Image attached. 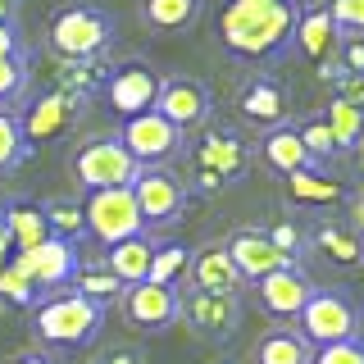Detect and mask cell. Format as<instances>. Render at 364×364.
<instances>
[{
  "instance_id": "43",
  "label": "cell",
  "mask_w": 364,
  "mask_h": 364,
  "mask_svg": "<svg viewBox=\"0 0 364 364\" xmlns=\"http://www.w3.org/2000/svg\"><path fill=\"white\" fill-rule=\"evenodd\" d=\"M0 23H14V0H0Z\"/></svg>"
},
{
  "instance_id": "16",
  "label": "cell",
  "mask_w": 364,
  "mask_h": 364,
  "mask_svg": "<svg viewBox=\"0 0 364 364\" xmlns=\"http://www.w3.org/2000/svg\"><path fill=\"white\" fill-rule=\"evenodd\" d=\"M182 310H187L191 328H200V333H210V337H223L242 323V301H237V296H219V291H191L187 301H182Z\"/></svg>"
},
{
  "instance_id": "27",
  "label": "cell",
  "mask_w": 364,
  "mask_h": 364,
  "mask_svg": "<svg viewBox=\"0 0 364 364\" xmlns=\"http://www.w3.org/2000/svg\"><path fill=\"white\" fill-rule=\"evenodd\" d=\"M191 269V250L182 242H155V255H151V273L146 282H164V287H178Z\"/></svg>"
},
{
  "instance_id": "14",
  "label": "cell",
  "mask_w": 364,
  "mask_h": 364,
  "mask_svg": "<svg viewBox=\"0 0 364 364\" xmlns=\"http://www.w3.org/2000/svg\"><path fill=\"white\" fill-rule=\"evenodd\" d=\"M255 287H259V305H264L273 318H296V314H301V305L314 296L310 273L296 269V264L273 269L269 278H259V282H255Z\"/></svg>"
},
{
  "instance_id": "3",
  "label": "cell",
  "mask_w": 364,
  "mask_h": 364,
  "mask_svg": "<svg viewBox=\"0 0 364 364\" xmlns=\"http://www.w3.org/2000/svg\"><path fill=\"white\" fill-rule=\"evenodd\" d=\"M100 323H105V305L87 301V296H77V291L46 296L37 305V314H32L37 337L55 341V346H87V341L100 333Z\"/></svg>"
},
{
  "instance_id": "46",
  "label": "cell",
  "mask_w": 364,
  "mask_h": 364,
  "mask_svg": "<svg viewBox=\"0 0 364 364\" xmlns=\"http://www.w3.org/2000/svg\"><path fill=\"white\" fill-rule=\"evenodd\" d=\"M355 214H360V223H364V196H360V205H355Z\"/></svg>"
},
{
  "instance_id": "38",
  "label": "cell",
  "mask_w": 364,
  "mask_h": 364,
  "mask_svg": "<svg viewBox=\"0 0 364 364\" xmlns=\"http://www.w3.org/2000/svg\"><path fill=\"white\" fill-rule=\"evenodd\" d=\"M264 237H269V242H273V246H278L282 255H287L291 264H296V255H301V246H305V242H301V232H296V223H278V228H269Z\"/></svg>"
},
{
  "instance_id": "4",
  "label": "cell",
  "mask_w": 364,
  "mask_h": 364,
  "mask_svg": "<svg viewBox=\"0 0 364 364\" xmlns=\"http://www.w3.org/2000/svg\"><path fill=\"white\" fill-rule=\"evenodd\" d=\"M114 37V23L105 9L96 5H64L60 14L50 18V32H46V41H50V50L60 55V60H100V50L109 46Z\"/></svg>"
},
{
  "instance_id": "44",
  "label": "cell",
  "mask_w": 364,
  "mask_h": 364,
  "mask_svg": "<svg viewBox=\"0 0 364 364\" xmlns=\"http://www.w3.org/2000/svg\"><path fill=\"white\" fill-rule=\"evenodd\" d=\"M14 364H60V360H46V355H23V360H14Z\"/></svg>"
},
{
  "instance_id": "26",
  "label": "cell",
  "mask_w": 364,
  "mask_h": 364,
  "mask_svg": "<svg viewBox=\"0 0 364 364\" xmlns=\"http://www.w3.org/2000/svg\"><path fill=\"white\" fill-rule=\"evenodd\" d=\"M287 187H291V196L305 200V205H333V200L341 196V182L328 178L323 168H314V164H305V168H296V173H287Z\"/></svg>"
},
{
  "instance_id": "39",
  "label": "cell",
  "mask_w": 364,
  "mask_h": 364,
  "mask_svg": "<svg viewBox=\"0 0 364 364\" xmlns=\"http://www.w3.org/2000/svg\"><path fill=\"white\" fill-rule=\"evenodd\" d=\"M341 73H346V77H364V41H346V46H341Z\"/></svg>"
},
{
  "instance_id": "20",
  "label": "cell",
  "mask_w": 364,
  "mask_h": 364,
  "mask_svg": "<svg viewBox=\"0 0 364 364\" xmlns=\"http://www.w3.org/2000/svg\"><path fill=\"white\" fill-rule=\"evenodd\" d=\"M196 155H200V168H205L210 178H219V182L237 178V173L246 168V146L237 141L232 132H210V136L200 141Z\"/></svg>"
},
{
  "instance_id": "32",
  "label": "cell",
  "mask_w": 364,
  "mask_h": 364,
  "mask_svg": "<svg viewBox=\"0 0 364 364\" xmlns=\"http://www.w3.org/2000/svg\"><path fill=\"white\" fill-rule=\"evenodd\" d=\"M296 136H301V146H305V155H310V164H318V159H333V151H337V141H333V132H328L323 114H318V119H305L301 128H296Z\"/></svg>"
},
{
  "instance_id": "36",
  "label": "cell",
  "mask_w": 364,
  "mask_h": 364,
  "mask_svg": "<svg viewBox=\"0 0 364 364\" xmlns=\"http://www.w3.org/2000/svg\"><path fill=\"white\" fill-rule=\"evenodd\" d=\"M328 18L337 23V32L364 37V0H333V5H328Z\"/></svg>"
},
{
  "instance_id": "17",
  "label": "cell",
  "mask_w": 364,
  "mask_h": 364,
  "mask_svg": "<svg viewBox=\"0 0 364 364\" xmlns=\"http://www.w3.org/2000/svg\"><path fill=\"white\" fill-rule=\"evenodd\" d=\"M191 291H219V296H237V287H242V273H237V264L228 259V246H205L191 255Z\"/></svg>"
},
{
  "instance_id": "12",
  "label": "cell",
  "mask_w": 364,
  "mask_h": 364,
  "mask_svg": "<svg viewBox=\"0 0 364 364\" xmlns=\"http://www.w3.org/2000/svg\"><path fill=\"white\" fill-rule=\"evenodd\" d=\"M14 269L32 282V287H41V291L64 287V282L77 273V242H64V237H46L41 246L18 250Z\"/></svg>"
},
{
  "instance_id": "2",
  "label": "cell",
  "mask_w": 364,
  "mask_h": 364,
  "mask_svg": "<svg viewBox=\"0 0 364 364\" xmlns=\"http://www.w3.org/2000/svg\"><path fill=\"white\" fill-rule=\"evenodd\" d=\"M360 305L341 287H314V296L296 314V333L310 346H337V341H360Z\"/></svg>"
},
{
  "instance_id": "6",
  "label": "cell",
  "mask_w": 364,
  "mask_h": 364,
  "mask_svg": "<svg viewBox=\"0 0 364 364\" xmlns=\"http://www.w3.org/2000/svg\"><path fill=\"white\" fill-rule=\"evenodd\" d=\"M136 159L119 146V136H100V141H87L82 151L73 155V178L82 182L87 191H105V187H128L136 178Z\"/></svg>"
},
{
  "instance_id": "13",
  "label": "cell",
  "mask_w": 364,
  "mask_h": 364,
  "mask_svg": "<svg viewBox=\"0 0 364 364\" xmlns=\"http://www.w3.org/2000/svg\"><path fill=\"white\" fill-rule=\"evenodd\" d=\"M77 109H82V96L60 91V87L46 91L41 100H32V105H28V119H18L23 141H55V136L77 119Z\"/></svg>"
},
{
  "instance_id": "45",
  "label": "cell",
  "mask_w": 364,
  "mask_h": 364,
  "mask_svg": "<svg viewBox=\"0 0 364 364\" xmlns=\"http://www.w3.org/2000/svg\"><path fill=\"white\" fill-rule=\"evenodd\" d=\"M355 151H360V159H364V132H360V141H355Z\"/></svg>"
},
{
  "instance_id": "37",
  "label": "cell",
  "mask_w": 364,
  "mask_h": 364,
  "mask_svg": "<svg viewBox=\"0 0 364 364\" xmlns=\"http://www.w3.org/2000/svg\"><path fill=\"white\" fill-rule=\"evenodd\" d=\"M310 364H364V341H337V346H318Z\"/></svg>"
},
{
  "instance_id": "28",
  "label": "cell",
  "mask_w": 364,
  "mask_h": 364,
  "mask_svg": "<svg viewBox=\"0 0 364 364\" xmlns=\"http://www.w3.org/2000/svg\"><path fill=\"white\" fill-rule=\"evenodd\" d=\"M323 123H328V132H333V141H337V151H355V141H360V132H364V105H350V100H333L323 114Z\"/></svg>"
},
{
  "instance_id": "8",
  "label": "cell",
  "mask_w": 364,
  "mask_h": 364,
  "mask_svg": "<svg viewBox=\"0 0 364 364\" xmlns=\"http://www.w3.org/2000/svg\"><path fill=\"white\" fill-rule=\"evenodd\" d=\"M132 200H136V214H141L146 228H164L173 223L182 214V205H187V191H182V182L168 173L164 164L159 168H136V178L128 182Z\"/></svg>"
},
{
  "instance_id": "47",
  "label": "cell",
  "mask_w": 364,
  "mask_h": 364,
  "mask_svg": "<svg viewBox=\"0 0 364 364\" xmlns=\"http://www.w3.org/2000/svg\"><path fill=\"white\" fill-rule=\"evenodd\" d=\"M360 259H364V237H360Z\"/></svg>"
},
{
  "instance_id": "42",
  "label": "cell",
  "mask_w": 364,
  "mask_h": 364,
  "mask_svg": "<svg viewBox=\"0 0 364 364\" xmlns=\"http://www.w3.org/2000/svg\"><path fill=\"white\" fill-rule=\"evenodd\" d=\"M9 246H14V242H9V223H5V214H0V259L9 255Z\"/></svg>"
},
{
  "instance_id": "10",
  "label": "cell",
  "mask_w": 364,
  "mask_h": 364,
  "mask_svg": "<svg viewBox=\"0 0 364 364\" xmlns=\"http://www.w3.org/2000/svg\"><path fill=\"white\" fill-rule=\"evenodd\" d=\"M123 314L141 333H164L182 314V291L164 287V282H132V287H123Z\"/></svg>"
},
{
  "instance_id": "21",
  "label": "cell",
  "mask_w": 364,
  "mask_h": 364,
  "mask_svg": "<svg viewBox=\"0 0 364 364\" xmlns=\"http://www.w3.org/2000/svg\"><path fill=\"white\" fill-rule=\"evenodd\" d=\"M259 155H264V164L273 168V173H282V178L310 164V155H305V146H301V136H296L291 123L269 128V132H264V146H259Z\"/></svg>"
},
{
  "instance_id": "1",
  "label": "cell",
  "mask_w": 364,
  "mask_h": 364,
  "mask_svg": "<svg viewBox=\"0 0 364 364\" xmlns=\"http://www.w3.org/2000/svg\"><path fill=\"white\" fill-rule=\"evenodd\" d=\"M301 0H223L219 9V41L232 60L246 64H278L291 50Z\"/></svg>"
},
{
  "instance_id": "11",
  "label": "cell",
  "mask_w": 364,
  "mask_h": 364,
  "mask_svg": "<svg viewBox=\"0 0 364 364\" xmlns=\"http://www.w3.org/2000/svg\"><path fill=\"white\" fill-rule=\"evenodd\" d=\"M155 114H159V119H168L182 136H187L191 128H200V123L210 119V91H205V82H196V77L173 73V77L159 82Z\"/></svg>"
},
{
  "instance_id": "5",
  "label": "cell",
  "mask_w": 364,
  "mask_h": 364,
  "mask_svg": "<svg viewBox=\"0 0 364 364\" xmlns=\"http://www.w3.org/2000/svg\"><path fill=\"white\" fill-rule=\"evenodd\" d=\"M82 219H87V232L96 237V242H128V237L146 232L141 214H136V200L128 187H105V191H87L82 200Z\"/></svg>"
},
{
  "instance_id": "19",
  "label": "cell",
  "mask_w": 364,
  "mask_h": 364,
  "mask_svg": "<svg viewBox=\"0 0 364 364\" xmlns=\"http://www.w3.org/2000/svg\"><path fill=\"white\" fill-rule=\"evenodd\" d=\"M237 109H242V119L259 123V128H278V123L287 119V91L278 82H250L242 96H237Z\"/></svg>"
},
{
  "instance_id": "24",
  "label": "cell",
  "mask_w": 364,
  "mask_h": 364,
  "mask_svg": "<svg viewBox=\"0 0 364 364\" xmlns=\"http://www.w3.org/2000/svg\"><path fill=\"white\" fill-rule=\"evenodd\" d=\"M5 223H9V242H14L18 250H32V246H41L46 237H50V228H46V214H41V205H5Z\"/></svg>"
},
{
  "instance_id": "7",
  "label": "cell",
  "mask_w": 364,
  "mask_h": 364,
  "mask_svg": "<svg viewBox=\"0 0 364 364\" xmlns=\"http://www.w3.org/2000/svg\"><path fill=\"white\" fill-rule=\"evenodd\" d=\"M119 146H123V151H128L141 168H159L168 155L182 151V132H178L168 119H159L155 109H146V114H132V119H123Z\"/></svg>"
},
{
  "instance_id": "40",
  "label": "cell",
  "mask_w": 364,
  "mask_h": 364,
  "mask_svg": "<svg viewBox=\"0 0 364 364\" xmlns=\"http://www.w3.org/2000/svg\"><path fill=\"white\" fill-rule=\"evenodd\" d=\"M96 364H141V350H136V346H114V350H105Z\"/></svg>"
},
{
  "instance_id": "34",
  "label": "cell",
  "mask_w": 364,
  "mask_h": 364,
  "mask_svg": "<svg viewBox=\"0 0 364 364\" xmlns=\"http://www.w3.org/2000/svg\"><path fill=\"white\" fill-rule=\"evenodd\" d=\"M314 246L318 250H333L341 264H355V259H360V237H346L341 228H318V232H314Z\"/></svg>"
},
{
  "instance_id": "18",
  "label": "cell",
  "mask_w": 364,
  "mask_h": 364,
  "mask_svg": "<svg viewBox=\"0 0 364 364\" xmlns=\"http://www.w3.org/2000/svg\"><path fill=\"white\" fill-rule=\"evenodd\" d=\"M105 269L114 273V278L123 282V287H132V282H146V273H151V255H155V242L146 232L128 237V242H114L105 246Z\"/></svg>"
},
{
  "instance_id": "15",
  "label": "cell",
  "mask_w": 364,
  "mask_h": 364,
  "mask_svg": "<svg viewBox=\"0 0 364 364\" xmlns=\"http://www.w3.org/2000/svg\"><path fill=\"white\" fill-rule=\"evenodd\" d=\"M228 259L237 264L242 282H259V278H269L273 269L291 264V259L282 255L264 232H232V242H228Z\"/></svg>"
},
{
  "instance_id": "41",
  "label": "cell",
  "mask_w": 364,
  "mask_h": 364,
  "mask_svg": "<svg viewBox=\"0 0 364 364\" xmlns=\"http://www.w3.org/2000/svg\"><path fill=\"white\" fill-rule=\"evenodd\" d=\"M5 55H18V32H14V23H0V60Z\"/></svg>"
},
{
  "instance_id": "9",
  "label": "cell",
  "mask_w": 364,
  "mask_h": 364,
  "mask_svg": "<svg viewBox=\"0 0 364 364\" xmlns=\"http://www.w3.org/2000/svg\"><path fill=\"white\" fill-rule=\"evenodd\" d=\"M159 82H164V77H159L146 60H123V64H114L109 77H105V100H109V109L119 114V119H132V114L155 109Z\"/></svg>"
},
{
  "instance_id": "29",
  "label": "cell",
  "mask_w": 364,
  "mask_h": 364,
  "mask_svg": "<svg viewBox=\"0 0 364 364\" xmlns=\"http://www.w3.org/2000/svg\"><path fill=\"white\" fill-rule=\"evenodd\" d=\"M41 214H46V228H50V237L77 242V237L87 232V219H82V205H77V200H50Z\"/></svg>"
},
{
  "instance_id": "35",
  "label": "cell",
  "mask_w": 364,
  "mask_h": 364,
  "mask_svg": "<svg viewBox=\"0 0 364 364\" xmlns=\"http://www.w3.org/2000/svg\"><path fill=\"white\" fill-rule=\"evenodd\" d=\"M0 296L14 301V305H32V301H37V287H32L14 264H0Z\"/></svg>"
},
{
  "instance_id": "22",
  "label": "cell",
  "mask_w": 364,
  "mask_h": 364,
  "mask_svg": "<svg viewBox=\"0 0 364 364\" xmlns=\"http://www.w3.org/2000/svg\"><path fill=\"white\" fill-rule=\"evenodd\" d=\"M337 23L328 18V9H301V23H296V37L291 46H301L305 60H323V55H333L337 46Z\"/></svg>"
},
{
  "instance_id": "33",
  "label": "cell",
  "mask_w": 364,
  "mask_h": 364,
  "mask_svg": "<svg viewBox=\"0 0 364 364\" xmlns=\"http://www.w3.org/2000/svg\"><path fill=\"white\" fill-rule=\"evenodd\" d=\"M23 82H28V60H23V55H5V60H0V105L18 100Z\"/></svg>"
},
{
  "instance_id": "30",
  "label": "cell",
  "mask_w": 364,
  "mask_h": 364,
  "mask_svg": "<svg viewBox=\"0 0 364 364\" xmlns=\"http://www.w3.org/2000/svg\"><path fill=\"white\" fill-rule=\"evenodd\" d=\"M73 291L87 296V301H96V305H105L114 296H123V282L114 278L109 269H77L73 273Z\"/></svg>"
},
{
  "instance_id": "31",
  "label": "cell",
  "mask_w": 364,
  "mask_h": 364,
  "mask_svg": "<svg viewBox=\"0 0 364 364\" xmlns=\"http://www.w3.org/2000/svg\"><path fill=\"white\" fill-rule=\"evenodd\" d=\"M23 155H28L23 128H18L14 114L0 105V173H5V168H18V164H23Z\"/></svg>"
},
{
  "instance_id": "25",
  "label": "cell",
  "mask_w": 364,
  "mask_h": 364,
  "mask_svg": "<svg viewBox=\"0 0 364 364\" xmlns=\"http://www.w3.org/2000/svg\"><path fill=\"white\" fill-rule=\"evenodd\" d=\"M200 18V0H141V23L155 32H178Z\"/></svg>"
},
{
  "instance_id": "23",
  "label": "cell",
  "mask_w": 364,
  "mask_h": 364,
  "mask_svg": "<svg viewBox=\"0 0 364 364\" xmlns=\"http://www.w3.org/2000/svg\"><path fill=\"white\" fill-rule=\"evenodd\" d=\"M310 360H314V346L296 328H273L255 346V364H310Z\"/></svg>"
}]
</instances>
